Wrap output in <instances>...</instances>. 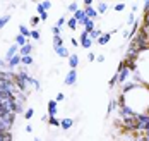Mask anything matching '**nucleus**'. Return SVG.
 Wrapping results in <instances>:
<instances>
[{
    "label": "nucleus",
    "instance_id": "1",
    "mask_svg": "<svg viewBox=\"0 0 149 141\" xmlns=\"http://www.w3.org/2000/svg\"><path fill=\"white\" fill-rule=\"evenodd\" d=\"M122 126H123L125 131H137V115L123 117L122 119Z\"/></svg>",
    "mask_w": 149,
    "mask_h": 141
},
{
    "label": "nucleus",
    "instance_id": "2",
    "mask_svg": "<svg viewBox=\"0 0 149 141\" xmlns=\"http://www.w3.org/2000/svg\"><path fill=\"white\" fill-rule=\"evenodd\" d=\"M81 47L82 48H91L93 47V40L89 38V33L88 31L81 33Z\"/></svg>",
    "mask_w": 149,
    "mask_h": 141
},
{
    "label": "nucleus",
    "instance_id": "3",
    "mask_svg": "<svg viewBox=\"0 0 149 141\" xmlns=\"http://www.w3.org/2000/svg\"><path fill=\"white\" fill-rule=\"evenodd\" d=\"M118 114H120V117H122V119H123V117H130V115H137L134 110L129 107V105H120V107H118Z\"/></svg>",
    "mask_w": 149,
    "mask_h": 141
},
{
    "label": "nucleus",
    "instance_id": "4",
    "mask_svg": "<svg viewBox=\"0 0 149 141\" xmlns=\"http://www.w3.org/2000/svg\"><path fill=\"white\" fill-rule=\"evenodd\" d=\"M75 81H77V72H75V69H70L69 74L63 79V83H65L67 86H72V84H75Z\"/></svg>",
    "mask_w": 149,
    "mask_h": 141
},
{
    "label": "nucleus",
    "instance_id": "5",
    "mask_svg": "<svg viewBox=\"0 0 149 141\" xmlns=\"http://www.w3.org/2000/svg\"><path fill=\"white\" fill-rule=\"evenodd\" d=\"M57 105H58V102L57 100H50L48 102V117H55L57 115Z\"/></svg>",
    "mask_w": 149,
    "mask_h": 141
},
{
    "label": "nucleus",
    "instance_id": "6",
    "mask_svg": "<svg viewBox=\"0 0 149 141\" xmlns=\"http://www.w3.org/2000/svg\"><path fill=\"white\" fill-rule=\"evenodd\" d=\"M129 74H130V71H129L127 67L117 72V79H118V83H120V84H123V83L127 81V78H129Z\"/></svg>",
    "mask_w": 149,
    "mask_h": 141
},
{
    "label": "nucleus",
    "instance_id": "7",
    "mask_svg": "<svg viewBox=\"0 0 149 141\" xmlns=\"http://www.w3.org/2000/svg\"><path fill=\"white\" fill-rule=\"evenodd\" d=\"M50 7H52V2H48V0H46V2H40V4L36 5V11H38V14L41 16V14H43V12H46Z\"/></svg>",
    "mask_w": 149,
    "mask_h": 141
},
{
    "label": "nucleus",
    "instance_id": "8",
    "mask_svg": "<svg viewBox=\"0 0 149 141\" xmlns=\"http://www.w3.org/2000/svg\"><path fill=\"white\" fill-rule=\"evenodd\" d=\"M17 53H19V47H17V45H12V47L7 50V53H5V60L9 62V60H10L12 57H15Z\"/></svg>",
    "mask_w": 149,
    "mask_h": 141
},
{
    "label": "nucleus",
    "instance_id": "9",
    "mask_svg": "<svg viewBox=\"0 0 149 141\" xmlns=\"http://www.w3.org/2000/svg\"><path fill=\"white\" fill-rule=\"evenodd\" d=\"M84 12H86V17H88V19H93V21H94V19L98 17V11H96L93 5H91V7H84Z\"/></svg>",
    "mask_w": 149,
    "mask_h": 141
},
{
    "label": "nucleus",
    "instance_id": "10",
    "mask_svg": "<svg viewBox=\"0 0 149 141\" xmlns=\"http://www.w3.org/2000/svg\"><path fill=\"white\" fill-rule=\"evenodd\" d=\"M31 52H33V45L31 43H26L24 47L19 48V55L21 57H28V55H31Z\"/></svg>",
    "mask_w": 149,
    "mask_h": 141
},
{
    "label": "nucleus",
    "instance_id": "11",
    "mask_svg": "<svg viewBox=\"0 0 149 141\" xmlns=\"http://www.w3.org/2000/svg\"><path fill=\"white\" fill-rule=\"evenodd\" d=\"M74 19L79 22V24H82V22L88 19V17H86V12H84V9H79V11L74 14Z\"/></svg>",
    "mask_w": 149,
    "mask_h": 141
},
{
    "label": "nucleus",
    "instance_id": "12",
    "mask_svg": "<svg viewBox=\"0 0 149 141\" xmlns=\"http://www.w3.org/2000/svg\"><path fill=\"white\" fill-rule=\"evenodd\" d=\"M111 34H113V33H103V34L100 36V40H98L96 43H98V45H106V43H108V41L111 40Z\"/></svg>",
    "mask_w": 149,
    "mask_h": 141
},
{
    "label": "nucleus",
    "instance_id": "13",
    "mask_svg": "<svg viewBox=\"0 0 149 141\" xmlns=\"http://www.w3.org/2000/svg\"><path fill=\"white\" fill-rule=\"evenodd\" d=\"M69 65H70V69H75V67L79 65V55H77V53H70V57H69Z\"/></svg>",
    "mask_w": 149,
    "mask_h": 141
},
{
    "label": "nucleus",
    "instance_id": "14",
    "mask_svg": "<svg viewBox=\"0 0 149 141\" xmlns=\"http://www.w3.org/2000/svg\"><path fill=\"white\" fill-rule=\"evenodd\" d=\"M21 59H22V57L17 53L15 57H12V59L7 62V67H9V69H12V67H15V65H19V64H21Z\"/></svg>",
    "mask_w": 149,
    "mask_h": 141
},
{
    "label": "nucleus",
    "instance_id": "15",
    "mask_svg": "<svg viewBox=\"0 0 149 141\" xmlns=\"http://www.w3.org/2000/svg\"><path fill=\"white\" fill-rule=\"evenodd\" d=\"M82 26H84V31H88V33H91L93 29H96V28H94V21H93V19H86V21L82 22Z\"/></svg>",
    "mask_w": 149,
    "mask_h": 141
},
{
    "label": "nucleus",
    "instance_id": "16",
    "mask_svg": "<svg viewBox=\"0 0 149 141\" xmlns=\"http://www.w3.org/2000/svg\"><path fill=\"white\" fill-rule=\"evenodd\" d=\"M55 53H57L58 57H63V59H65V57H70L69 50H67V48L63 47V45H62V47H58V48H55Z\"/></svg>",
    "mask_w": 149,
    "mask_h": 141
},
{
    "label": "nucleus",
    "instance_id": "17",
    "mask_svg": "<svg viewBox=\"0 0 149 141\" xmlns=\"http://www.w3.org/2000/svg\"><path fill=\"white\" fill-rule=\"evenodd\" d=\"M74 126V119H62L60 121V127L62 129H70Z\"/></svg>",
    "mask_w": 149,
    "mask_h": 141
},
{
    "label": "nucleus",
    "instance_id": "18",
    "mask_svg": "<svg viewBox=\"0 0 149 141\" xmlns=\"http://www.w3.org/2000/svg\"><path fill=\"white\" fill-rule=\"evenodd\" d=\"M26 43H29V41H28V38H24L22 34H17V36H15V45H17L19 48H21V47H24Z\"/></svg>",
    "mask_w": 149,
    "mask_h": 141
},
{
    "label": "nucleus",
    "instance_id": "19",
    "mask_svg": "<svg viewBox=\"0 0 149 141\" xmlns=\"http://www.w3.org/2000/svg\"><path fill=\"white\" fill-rule=\"evenodd\" d=\"M101 34H103V33H101V29H100V28H96V29H93V31L89 33V38H91V40H93V41H94V40L98 41Z\"/></svg>",
    "mask_w": 149,
    "mask_h": 141
},
{
    "label": "nucleus",
    "instance_id": "20",
    "mask_svg": "<svg viewBox=\"0 0 149 141\" xmlns=\"http://www.w3.org/2000/svg\"><path fill=\"white\" fill-rule=\"evenodd\" d=\"M19 34H22L24 38H31V31L24 26V24H21V26H19Z\"/></svg>",
    "mask_w": 149,
    "mask_h": 141
},
{
    "label": "nucleus",
    "instance_id": "21",
    "mask_svg": "<svg viewBox=\"0 0 149 141\" xmlns=\"http://www.w3.org/2000/svg\"><path fill=\"white\" fill-rule=\"evenodd\" d=\"M67 26H69V28H70V29L74 31V29H77V26H79V22L75 21L74 17H70V19H67Z\"/></svg>",
    "mask_w": 149,
    "mask_h": 141
},
{
    "label": "nucleus",
    "instance_id": "22",
    "mask_svg": "<svg viewBox=\"0 0 149 141\" xmlns=\"http://www.w3.org/2000/svg\"><path fill=\"white\" fill-rule=\"evenodd\" d=\"M62 36L60 34H57V36H53V48H58V47H62Z\"/></svg>",
    "mask_w": 149,
    "mask_h": 141
},
{
    "label": "nucleus",
    "instance_id": "23",
    "mask_svg": "<svg viewBox=\"0 0 149 141\" xmlns=\"http://www.w3.org/2000/svg\"><path fill=\"white\" fill-rule=\"evenodd\" d=\"M67 11H69V12H72V14H75V12L79 11V5H77L75 2H72V4H69V5H67Z\"/></svg>",
    "mask_w": 149,
    "mask_h": 141
},
{
    "label": "nucleus",
    "instance_id": "24",
    "mask_svg": "<svg viewBox=\"0 0 149 141\" xmlns=\"http://www.w3.org/2000/svg\"><path fill=\"white\" fill-rule=\"evenodd\" d=\"M108 11V4L106 2H101L100 5H98V14H104Z\"/></svg>",
    "mask_w": 149,
    "mask_h": 141
},
{
    "label": "nucleus",
    "instance_id": "25",
    "mask_svg": "<svg viewBox=\"0 0 149 141\" xmlns=\"http://www.w3.org/2000/svg\"><path fill=\"white\" fill-rule=\"evenodd\" d=\"M115 109H117V100H111V102H110V105H108V110H106V115H110Z\"/></svg>",
    "mask_w": 149,
    "mask_h": 141
},
{
    "label": "nucleus",
    "instance_id": "26",
    "mask_svg": "<svg viewBox=\"0 0 149 141\" xmlns=\"http://www.w3.org/2000/svg\"><path fill=\"white\" fill-rule=\"evenodd\" d=\"M21 64H22V65H31V64H33V57H31V55L22 57V59H21Z\"/></svg>",
    "mask_w": 149,
    "mask_h": 141
},
{
    "label": "nucleus",
    "instance_id": "27",
    "mask_svg": "<svg viewBox=\"0 0 149 141\" xmlns=\"http://www.w3.org/2000/svg\"><path fill=\"white\" fill-rule=\"evenodd\" d=\"M9 19H10V16H0V29L9 22Z\"/></svg>",
    "mask_w": 149,
    "mask_h": 141
},
{
    "label": "nucleus",
    "instance_id": "28",
    "mask_svg": "<svg viewBox=\"0 0 149 141\" xmlns=\"http://www.w3.org/2000/svg\"><path fill=\"white\" fill-rule=\"evenodd\" d=\"M48 124L50 126H60V121L57 117H48Z\"/></svg>",
    "mask_w": 149,
    "mask_h": 141
},
{
    "label": "nucleus",
    "instance_id": "29",
    "mask_svg": "<svg viewBox=\"0 0 149 141\" xmlns=\"http://www.w3.org/2000/svg\"><path fill=\"white\" fill-rule=\"evenodd\" d=\"M33 115H34V110L33 109H28L26 112H24V117H26V119H31Z\"/></svg>",
    "mask_w": 149,
    "mask_h": 141
},
{
    "label": "nucleus",
    "instance_id": "30",
    "mask_svg": "<svg viewBox=\"0 0 149 141\" xmlns=\"http://www.w3.org/2000/svg\"><path fill=\"white\" fill-rule=\"evenodd\" d=\"M117 83H118V79H117V74H115V76H113V78L110 79V83H108V86H110V88H113V86H115V84H117Z\"/></svg>",
    "mask_w": 149,
    "mask_h": 141
},
{
    "label": "nucleus",
    "instance_id": "31",
    "mask_svg": "<svg viewBox=\"0 0 149 141\" xmlns=\"http://www.w3.org/2000/svg\"><path fill=\"white\" fill-rule=\"evenodd\" d=\"M40 21H41V19H40L38 16L31 17V24H33V26H38V24H40Z\"/></svg>",
    "mask_w": 149,
    "mask_h": 141
},
{
    "label": "nucleus",
    "instance_id": "32",
    "mask_svg": "<svg viewBox=\"0 0 149 141\" xmlns=\"http://www.w3.org/2000/svg\"><path fill=\"white\" fill-rule=\"evenodd\" d=\"M123 9H125V4H117L115 5V12H122Z\"/></svg>",
    "mask_w": 149,
    "mask_h": 141
},
{
    "label": "nucleus",
    "instance_id": "33",
    "mask_svg": "<svg viewBox=\"0 0 149 141\" xmlns=\"http://www.w3.org/2000/svg\"><path fill=\"white\" fill-rule=\"evenodd\" d=\"M31 38H33V40H40V31L33 29V31H31Z\"/></svg>",
    "mask_w": 149,
    "mask_h": 141
},
{
    "label": "nucleus",
    "instance_id": "34",
    "mask_svg": "<svg viewBox=\"0 0 149 141\" xmlns=\"http://www.w3.org/2000/svg\"><path fill=\"white\" fill-rule=\"evenodd\" d=\"M63 24H65V17H60L58 21H57V24H55V26H57V28H62Z\"/></svg>",
    "mask_w": 149,
    "mask_h": 141
},
{
    "label": "nucleus",
    "instance_id": "35",
    "mask_svg": "<svg viewBox=\"0 0 149 141\" xmlns=\"http://www.w3.org/2000/svg\"><path fill=\"white\" fill-rule=\"evenodd\" d=\"M5 67H7V62L3 59H0V71H5Z\"/></svg>",
    "mask_w": 149,
    "mask_h": 141
},
{
    "label": "nucleus",
    "instance_id": "36",
    "mask_svg": "<svg viewBox=\"0 0 149 141\" xmlns=\"http://www.w3.org/2000/svg\"><path fill=\"white\" fill-rule=\"evenodd\" d=\"M144 14H149V0L144 2Z\"/></svg>",
    "mask_w": 149,
    "mask_h": 141
},
{
    "label": "nucleus",
    "instance_id": "37",
    "mask_svg": "<svg viewBox=\"0 0 149 141\" xmlns=\"http://www.w3.org/2000/svg\"><path fill=\"white\" fill-rule=\"evenodd\" d=\"M52 31H53V34L57 36V34H60V28H57V26H53V28H52Z\"/></svg>",
    "mask_w": 149,
    "mask_h": 141
},
{
    "label": "nucleus",
    "instance_id": "38",
    "mask_svg": "<svg viewBox=\"0 0 149 141\" xmlns=\"http://www.w3.org/2000/svg\"><path fill=\"white\" fill-rule=\"evenodd\" d=\"M88 60H89V62H93V60H94V53H93V52H89V53H88Z\"/></svg>",
    "mask_w": 149,
    "mask_h": 141
},
{
    "label": "nucleus",
    "instance_id": "39",
    "mask_svg": "<svg viewBox=\"0 0 149 141\" xmlns=\"http://www.w3.org/2000/svg\"><path fill=\"white\" fill-rule=\"evenodd\" d=\"M82 4H84V5H86V7H91V5H93V0H84V2H82Z\"/></svg>",
    "mask_w": 149,
    "mask_h": 141
},
{
    "label": "nucleus",
    "instance_id": "40",
    "mask_svg": "<svg viewBox=\"0 0 149 141\" xmlns=\"http://www.w3.org/2000/svg\"><path fill=\"white\" fill-rule=\"evenodd\" d=\"M63 98H65V96H63V93H58V95H57V102H62Z\"/></svg>",
    "mask_w": 149,
    "mask_h": 141
},
{
    "label": "nucleus",
    "instance_id": "41",
    "mask_svg": "<svg viewBox=\"0 0 149 141\" xmlns=\"http://www.w3.org/2000/svg\"><path fill=\"white\" fill-rule=\"evenodd\" d=\"M129 24H132V26H134V14H130V16H129Z\"/></svg>",
    "mask_w": 149,
    "mask_h": 141
},
{
    "label": "nucleus",
    "instance_id": "42",
    "mask_svg": "<svg viewBox=\"0 0 149 141\" xmlns=\"http://www.w3.org/2000/svg\"><path fill=\"white\" fill-rule=\"evenodd\" d=\"M40 19H41V21H46V19H48V14H46V12H43V14L40 16Z\"/></svg>",
    "mask_w": 149,
    "mask_h": 141
},
{
    "label": "nucleus",
    "instance_id": "43",
    "mask_svg": "<svg viewBox=\"0 0 149 141\" xmlns=\"http://www.w3.org/2000/svg\"><path fill=\"white\" fill-rule=\"evenodd\" d=\"M96 60H98V62H104V55H98Z\"/></svg>",
    "mask_w": 149,
    "mask_h": 141
},
{
    "label": "nucleus",
    "instance_id": "44",
    "mask_svg": "<svg viewBox=\"0 0 149 141\" xmlns=\"http://www.w3.org/2000/svg\"><path fill=\"white\" fill-rule=\"evenodd\" d=\"M7 133H9V131H7ZM7 133H0V141H7L5 140V134H7Z\"/></svg>",
    "mask_w": 149,
    "mask_h": 141
},
{
    "label": "nucleus",
    "instance_id": "45",
    "mask_svg": "<svg viewBox=\"0 0 149 141\" xmlns=\"http://www.w3.org/2000/svg\"><path fill=\"white\" fill-rule=\"evenodd\" d=\"M70 43H72V45H74V47H77V45H79V41H77V40H75V38H72V40H70Z\"/></svg>",
    "mask_w": 149,
    "mask_h": 141
},
{
    "label": "nucleus",
    "instance_id": "46",
    "mask_svg": "<svg viewBox=\"0 0 149 141\" xmlns=\"http://www.w3.org/2000/svg\"><path fill=\"white\" fill-rule=\"evenodd\" d=\"M144 134H146V140L149 141V129H148V131H144Z\"/></svg>",
    "mask_w": 149,
    "mask_h": 141
}]
</instances>
